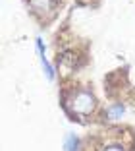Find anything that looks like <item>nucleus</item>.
Segmentation results:
<instances>
[{
  "instance_id": "1",
  "label": "nucleus",
  "mask_w": 135,
  "mask_h": 151,
  "mask_svg": "<svg viewBox=\"0 0 135 151\" xmlns=\"http://www.w3.org/2000/svg\"><path fill=\"white\" fill-rule=\"evenodd\" d=\"M66 109L74 116H89L96 109V99L87 89H74L66 97Z\"/></svg>"
},
{
  "instance_id": "2",
  "label": "nucleus",
  "mask_w": 135,
  "mask_h": 151,
  "mask_svg": "<svg viewBox=\"0 0 135 151\" xmlns=\"http://www.w3.org/2000/svg\"><path fill=\"white\" fill-rule=\"evenodd\" d=\"M29 6L39 18H48L54 10V0H29Z\"/></svg>"
},
{
  "instance_id": "3",
  "label": "nucleus",
  "mask_w": 135,
  "mask_h": 151,
  "mask_svg": "<svg viewBox=\"0 0 135 151\" xmlns=\"http://www.w3.org/2000/svg\"><path fill=\"white\" fill-rule=\"evenodd\" d=\"M126 112V107H124V103H114L112 107L106 109V114H108L110 120H118L122 118V114Z\"/></svg>"
},
{
  "instance_id": "4",
  "label": "nucleus",
  "mask_w": 135,
  "mask_h": 151,
  "mask_svg": "<svg viewBox=\"0 0 135 151\" xmlns=\"http://www.w3.org/2000/svg\"><path fill=\"white\" fill-rule=\"evenodd\" d=\"M96 151H129V149L122 142H106V143L96 147Z\"/></svg>"
},
{
  "instance_id": "5",
  "label": "nucleus",
  "mask_w": 135,
  "mask_h": 151,
  "mask_svg": "<svg viewBox=\"0 0 135 151\" xmlns=\"http://www.w3.org/2000/svg\"><path fill=\"white\" fill-rule=\"evenodd\" d=\"M64 151H79V138L75 134H68L64 138Z\"/></svg>"
},
{
  "instance_id": "6",
  "label": "nucleus",
  "mask_w": 135,
  "mask_h": 151,
  "mask_svg": "<svg viewBox=\"0 0 135 151\" xmlns=\"http://www.w3.org/2000/svg\"><path fill=\"white\" fill-rule=\"evenodd\" d=\"M41 64H43V70H44V74H46L48 80H54V68H52V64L46 60V56L41 58Z\"/></svg>"
},
{
  "instance_id": "7",
  "label": "nucleus",
  "mask_w": 135,
  "mask_h": 151,
  "mask_svg": "<svg viewBox=\"0 0 135 151\" xmlns=\"http://www.w3.org/2000/svg\"><path fill=\"white\" fill-rule=\"evenodd\" d=\"M35 47H37V52H39V56L43 58V56H44V45H43V39H41V37H37V39H35Z\"/></svg>"
}]
</instances>
